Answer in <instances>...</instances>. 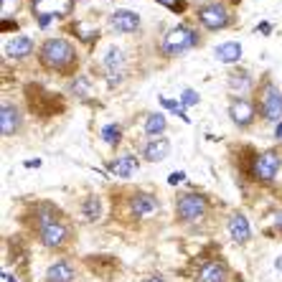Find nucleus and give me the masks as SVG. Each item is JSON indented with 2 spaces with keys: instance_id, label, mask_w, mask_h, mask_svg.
<instances>
[{
  "instance_id": "obj_1",
  "label": "nucleus",
  "mask_w": 282,
  "mask_h": 282,
  "mask_svg": "<svg viewBox=\"0 0 282 282\" xmlns=\"http://www.w3.org/2000/svg\"><path fill=\"white\" fill-rule=\"evenodd\" d=\"M38 61L43 69L56 71V74H71L77 69V49L66 38H46L38 49Z\"/></svg>"
},
{
  "instance_id": "obj_2",
  "label": "nucleus",
  "mask_w": 282,
  "mask_h": 282,
  "mask_svg": "<svg viewBox=\"0 0 282 282\" xmlns=\"http://www.w3.org/2000/svg\"><path fill=\"white\" fill-rule=\"evenodd\" d=\"M209 198L198 191H186L175 198V221L178 224H198L209 214Z\"/></svg>"
},
{
  "instance_id": "obj_3",
  "label": "nucleus",
  "mask_w": 282,
  "mask_h": 282,
  "mask_svg": "<svg viewBox=\"0 0 282 282\" xmlns=\"http://www.w3.org/2000/svg\"><path fill=\"white\" fill-rule=\"evenodd\" d=\"M254 105L259 110V114L267 122H277L282 120V92L270 82V77H264L259 89H257V99Z\"/></svg>"
},
{
  "instance_id": "obj_4",
  "label": "nucleus",
  "mask_w": 282,
  "mask_h": 282,
  "mask_svg": "<svg viewBox=\"0 0 282 282\" xmlns=\"http://www.w3.org/2000/svg\"><path fill=\"white\" fill-rule=\"evenodd\" d=\"M194 46H198V33L186 23L170 28V31L166 33V38H163V54L166 56H183L188 49H194Z\"/></svg>"
},
{
  "instance_id": "obj_5",
  "label": "nucleus",
  "mask_w": 282,
  "mask_h": 282,
  "mask_svg": "<svg viewBox=\"0 0 282 282\" xmlns=\"http://www.w3.org/2000/svg\"><path fill=\"white\" fill-rule=\"evenodd\" d=\"M77 231H74V226L71 224H66L64 219H58L56 224H51V226H46L41 234H38V242H41V247L43 249H51V252H61V249H66L69 244H74V236Z\"/></svg>"
},
{
  "instance_id": "obj_6",
  "label": "nucleus",
  "mask_w": 282,
  "mask_h": 282,
  "mask_svg": "<svg viewBox=\"0 0 282 282\" xmlns=\"http://www.w3.org/2000/svg\"><path fill=\"white\" fill-rule=\"evenodd\" d=\"M280 168H282V160H280V153L277 150H267V153H259L254 160H252V178L259 183H275L277 175H280Z\"/></svg>"
},
{
  "instance_id": "obj_7",
  "label": "nucleus",
  "mask_w": 282,
  "mask_h": 282,
  "mask_svg": "<svg viewBox=\"0 0 282 282\" xmlns=\"http://www.w3.org/2000/svg\"><path fill=\"white\" fill-rule=\"evenodd\" d=\"M196 16H198V21H201V26L206 28V31H221V28H226L231 23V13L221 0L201 5Z\"/></svg>"
},
{
  "instance_id": "obj_8",
  "label": "nucleus",
  "mask_w": 282,
  "mask_h": 282,
  "mask_svg": "<svg viewBox=\"0 0 282 282\" xmlns=\"http://www.w3.org/2000/svg\"><path fill=\"white\" fill-rule=\"evenodd\" d=\"M231 280V270L226 259L221 257H209L196 267V282H229Z\"/></svg>"
},
{
  "instance_id": "obj_9",
  "label": "nucleus",
  "mask_w": 282,
  "mask_h": 282,
  "mask_svg": "<svg viewBox=\"0 0 282 282\" xmlns=\"http://www.w3.org/2000/svg\"><path fill=\"white\" fill-rule=\"evenodd\" d=\"M54 99L58 102V97L49 94L46 89H41V86H36V84H28V86H26L28 110H31L33 114H38V117H51L54 112H58V110H54Z\"/></svg>"
},
{
  "instance_id": "obj_10",
  "label": "nucleus",
  "mask_w": 282,
  "mask_h": 282,
  "mask_svg": "<svg viewBox=\"0 0 282 282\" xmlns=\"http://www.w3.org/2000/svg\"><path fill=\"white\" fill-rule=\"evenodd\" d=\"M84 264L94 277H102V280H112L120 272V262L112 254H89V257H84Z\"/></svg>"
},
{
  "instance_id": "obj_11",
  "label": "nucleus",
  "mask_w": 282,
  "mask_h": 282,
  "mask_svg": "<svg viewBox=\"0 0 282 282\" xmlns=\"http://www.w3.org/2000/svg\"><path fill=\"white\" fill-rule=\"evenodd\" d=\"M58 219H61V211L49 201H38V203L31 206V226L36 229V234H41L46 226L56 224Z\"/></svg>"
},
{
  "instance_id": "obj_12",
  "label": "nucleus",
  "mask_w": 282,
  "mask_h": 282,
  "mask_svg": "<svg viewBox=\"0 0 282 282\" xmlns=\"http://www.w3.org/2000/svg\"><path fill=\"white\" fill-rule=\"evenodd\" d=\"M229 117H231V122L236 127H252L254 125V117H257V105L252 99H231V105H229Z\"/></svg>"
},
{
  "instance_id": "obj_13",
  "label": "nucleus",
  "mask_w": 282,
  "mask_h": 282,
  "mask_svg": "<svg viewBox=\"0 0 282 282\" xmlns=\"http://www.w3.org/2000/svg\"><path fill=\"white\" fill-rule=\"evenodd\" d=\"M229 92L234 99H247V94H252V89H254V77L247 71V69H234L229 74Z\"/></svg>"
},
{
  "instance_id": "obj_14",
  "label": "nucleus",
  "mask_w": 282,
  "mask_h": 282,
  "mask_svg": "<svg viewBox=\"0 0 282 282\" xmlns=\"http://www.w3.org/2000/svg\"><path fill=\"white\" fill-rule=\"evenodd\" d=\"M127 206H130V214H132V216H138V219H147V216L158 214V209H160L158 198H155L153 194H142V191L132 194Z\"/></svg>"
},
{
  "instance_id": "obj_15",
  "label": "nucleus",
  "mask_w": 282,
  "mask_h": 282,
  "mask_svg": "<svg viewBox=\"0 0 282 282\" xmlns=\"http://www.w3.org/2000/svg\"><path fill=\"white\" fill-rule=\"evenodd\" d=\"M226 231L231 236L234 244H247L252 239V226H249V219L242 211H234L226 219Z\"/></svg>"
},
{
  "instance_id": "obj_16",
  "label": "nucleus",
  "mask_w": 282,
  "mask_h": 282,
  "mask_svg": "<svg viewBox=\"0 0 282 282\" xmlns=\"http://www.w3.org/2000/svg\"><path fill=\"white\" fill-rule=\"evenodd\" d=\"M21 110L13 105V102H3V107H0V132H3V138H13L16 132L21 130Z\"/></svg>"
},
{
  "instance_id": "obj_17",
  "label": "nucleus",
  "mask_w": 282,
  "mask_h": 282,
  "mask_svg": "<svg viewBox=\"0 0 282 282\" xmlns=\"http://www.w3.org/2000/svg\"><path fill=\"white\" fill-rule=\"evenodd\" d=\"M43 282H77V267L71 259H56L46 270Z\"/></svg>"
},
{
  "instance_id": "obj_18",
  "label": "nucleus",
  "mask_w": 282,
  "mask_h": 282,
  "mask_svg": "<svg viewBox=\"0 0 282 282\" xmlns=\"http://www.w3.org/2000/svg\"><path fill=\"white\" fill-rule=\"evenodd\" d=\"M138 26H140V16L132 10H125V8L114 10L110 18V28L117 33H132V31H138Z\"/></svg>"
},
{
  "instance_id": "obj_19",
  "label": "nucleus",
  "mask_w": 282,
  "mask_h": 282,
  "mask_svg": "<svg viewBox=\"0 0 282 282\" xmlns=\"http://www.w3.org/2000/svg\"><path fill=\"white\" fill-rule=\"evenodd\" d=\"M107 168H110L114 175H120V178H130L132 173L138 170V158L132 155V153L117 155L114 160H110V163H107Z\"/></svg>"
},
{
  "instance_id": "obj_20",
  "label": "nucleus",
  "mask_w": 282,
  "mask_h": 282,
  "mask_svg": "<svg viewBox=\"0 0 282 282\" xmlns=\"http://www.w3.org/2000/svg\"><path fill=\"white\" fill-rule=\"evenodd\" d=\"M170 153V140L168 138H158V140H150L145 147H142V158L147 163H160Z\"/></svg>"
},
{
  "instance_id": "obj_21",
  "label": "nucleus",
  "mask_w": 282,
  "mask_h": 282,
  "mask_svg": "<svg viewBox=\"0 0 282 282\" xmlns=\"http://www.w3.org/2000/svg\"><path fill=\"white\" fill-rule=\"evenodd\" d=\"M31 51H33V41L28 36H16V38H10L5 43V56L8 58H26V56H31Z\"/></svg>"
},
{
  "instance_id": "obj_22",
  "label": "nucleus",
  "mask_w": 282,
  "mask_h": 282,
  "mask_svg": "<svg viewBox=\"0 0 282 282\" xmlns=\"http://www.w3.org/2000/svg\"><path fill=\"white\" fill-rule=\"evenodd\" d=\"M214 56L219 58L221 64H236L242 58V43L239 41H226L221 46L214 49Z\"/></svg>"
},
{
  "instance_id": "obj_23",
  "label": "nucleus",
  "mask_w": 282,
  "mask_h": 282,
  "mask_svg": "<svg viewBox=\"0 0 282 282\" xmlns=\"http://www.w3.org/2000/svg\"><path fill=\"white\" fill-rule=\"evenodd\" d=\"M79 214H82L84 221H89V224H97V221L102 219V198L99 196H86L82 201Z\"/></svg>"
},
{
  "instance_id": "obj_24",
  "label": "nucleus",
  "mask_w": 282,
  "mask_h": 282,
  "mask_svg": "<svg viewBox=\"0 0 282 282\" xmlns=\"http://www.w3.org/2000/svg\"><path fill=\"white\" fill-rule=\"evenodd\" d=\"M166 127H168V122H166V117H163L160 112L147 114V120H145V135L150 138V140H158V135H163Z\"/></svg>"
},
{
  "instance_id": "obj_25",
  "label": "nucleus",
  "mask_w": 282,
  "mask_h": 282,
  "mask_svg": "<svg viewBox=\"0 0 282 282\" xmlns=\"http://www.w3.org/2000/svg\"><path fill=\"white\" fill-rule=\"evenodd\" d=\"M92 89H94V86H92V79H89L86 74H77V77L71 79V94H74V97H82V99H84V97L92 94Z\"/></svg>"
},
{
  "instance_id": "obj_26",
  "label": "nucleus",
  "mask_w": 282,
  "mask_h": 282,
  "mask_svg": "<svg viewBox=\"0 0 282 282\" xmlns=\"http://www.w3.org/2000/svg\"><path fill=\"white\" fill-rule=\"evenodd\" d=\"M102 140H105L107 145H112V147L120 145V140H122L120 125H105V127H102Z\"/></svg>"
},
{
  "instance_id": "obj_27",
  "label": "nucleus",
  "mask_w": 282,
  "mask_h": 282,
  "mask_svg": "<svg viewBox=\"0 0 282 282\" xmlns=\"http://www.w3.org/2000/svg\"><path fill=\"white\" fill-rule=\"evenodd\" d=\"M122 64H125V56H122V51H120V49H110V51H107V56H105V66H107L110 71H112V69L117 71V69H120Z\"/></svg>"
},
{
  "instance_id": "obj_28",
  "label": "nucleus",
  "mask_w": 282,
  "mask_h": 282,
  "mask_svg": "<svg viewBox=\"0 0 282 282\" xmlns=\"http://www.w3.org/2000/svg\"><path fill=\"white\" fill-rule=\"evenodd\" d=\"M160 105H163V107H168V110H173V112H175L178 117H181L183 122H188V114L183 112V107L178 105V102H173V99H168V97H160Z\"/></svg>"
},
{
  "instance_id": "obj_29",
  "label": "nucleus",
  "mask_w": 282,
  "mask_h": 282,
  "mask_svg": "<svg viewBox=\"0 0 282 282\" xmlns=\"http://www.w3.org/2000/svg\"><path fill=\"white\" fill-rule=\"evenodd\" d=\"M181 102H183V107H191V105H198V102H201V97L194 92V89H186V92H183V97H181Z\"/></svg>"
},
{
  "instance_id": "obj_30",
  "label": "nucleus",
  "mask_w": 282,
  "mask_h": 282,
  "mask_svg": "<svg viewBox=\"0 0 282 282\" xmlns=\"http://www.w3.org/2000/svg\"><path fill=\"white\" fill-rule=\"evenodd\" d=\"M158 3L170 8V10H175V13H183L186 10V0H158Z\"/></svg>"
},
{
  "instance_id": "obj_31",
  "label": "nucleus",
  "mask_w": 282,
  "mask_h": 282,
  "mask_svg": "<svg viewBox=\"0 0 282 282\" xmlns=\"http://www.w3.org/2000/svg\"><path fill=\"white\" fill-rule=\"evenodd\" d=\"M267 234H280V239H282V211L272 214V229L267 231Z\"/></svg>"
},
{
  "instance_id": "obj_32",
  "label": "nucleus",
  "mask_w": 282,
  "mask_h": 282,
  "mask_svg": "<svg viewBox=\"0 0 282 282\" xmlns=\"http://www.w3.org/2000/svg\"><path fill=\"white\" fill-rule=\"evenodd\" d=\"M183 178H186V173H181V170H175V173H170V175H168V183H170V186H175V183H181Z\"/></svg>"
},
{
  "instance_id": "obj_33",
  "label": "nucleus",
  "mask_w": 282,
  "mask_h": 282,
  "mask_svg": "<svg viewBox=\"0 0 282 282\" xmlns=\"http://www.w3.org/2000/svg\"><path fill=\"white\" fill-rule=\"evenodd\" d=\"M18 0H3V16H10V8H16Z\"/></svg>"
},
{
  "instance_id": "obj_34",
  "label": "nucleus",
  "mask_w": 282,
  "mask_h": 282,
  "mask_svg": "<svg viewBox=\"0 0 282 282\" xmlns=\"http://www.w3.org/2000/svg\"><path fill=\"white\" fill-rule=\"evenodd\" d=\"M49 23H51V16H49V13H43V16H38V26H41V28H46Z\"/></svg>"
},
{
  "instance_id": "obj_35",
  "label": "nucleus",
  "mask_w": 282,
  "mask_h": 282,
  "mask_svg": "<svg viewBox=\"0 0 282 282\" xmlns=\"http://www.w3.org/2000/svg\"><path fill=\"white\" fill-rule=\"evenodd\" d=\"M41 160H26V168H38Z\"/></svg>"
},
{
  "instance_id": "obj_36",
  "label": "nucleus",
  "mask_w": 282,
  "mask_h": 282,
  "mask_svg": "<svg viewBox=\"0 0 282 282\" xmlns=\"http://www.w3.org/2000/svg\"><path fill=\"white\" fill-rule=\"evenodd\" d=\"M270 28H272L270 23H259V28H257V31H262V33H267V31H270Z\"/></svg>"
},
{
  "instance_id": "obj_37",
  "label": "nucleus",
  "mask_w": 282,
  "mask_h": 282,
  "mask_svg": "<svg viewBox=\"0 0 282 282\" xmlns=\"http://www.w3.org/2000/svg\"><path fill=\"white\" fill-rule=\"evenodd\" d=\"M145 282H166V280H163V277H160V275H153V277H147V280H145Z\"/></svg>"
},
{
  "instance_id": "obj_38",
  "label": "nucleus",
  "mask_w": 282,
  "mask_h": 282,
  "mask_svg": "<svg viewBox=\"0 0 282 282\" xmlns=\"http://www.w3.org/2000/svg\"><path fill=\"white\" fill-rule=\"evenodd\" d=\"M275 138H282V122L277 125V130H275Z\"/></svg>"
},
{
  "instance_id": "obj_39",
  "label": "nucleus",
  "mask_w": 282,
  "mask_h": 282,
  "mask_svg": "<svg viewBox=\"0 0 282 282\" xmlns=\"http://www.w3.org/2000/svg\"><path fill=\"white\" fill-rule=\"evenodd\" d=\"M3 277H5V282H16V280H13V277H10V275H8V272H5V275H3Z\"/></svg>"
}]
</instances>
